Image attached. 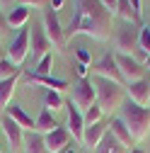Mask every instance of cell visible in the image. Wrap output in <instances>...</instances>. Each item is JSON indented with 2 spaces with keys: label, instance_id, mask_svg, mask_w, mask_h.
Masks as SVG:
<instances>
[{
  "label": "cell",
  "instance_id": "6da1fadb",
  "mask_svg": "<svg viewBox=\"0 0 150 153\" xmlns=\"http://www.w3.org/2000/svg\"><path fill=\"white\" fill-rule=\"evenodd\" d=\"M111 17L99 0H75L73 20L65 29V42L73 36H90V39L104 42L111 34Z\"/></svg>",
  "mask_w": 150,
  "mask_h": 153
},
{
  "label": "cell",
  "instance_id": "7a4b0ae2",
  "mask_svg": "<svg viewBox=\"0 0 150 153\" xmlns=\"http://www.w3.org/2000/svg\"><path fill=\"white\" fill-rule=\"evenodd\" d=\"M119 119L128 126L133 141H143L148 134H150V109L148 107H138V105H133V102L128 100L121 107Z\"/></svg>",
  "mask_w": 150,
  "mask_h": 153
},
{
  "label": "cell",
  "instance_id": "3957f363",
  "mask_svg": "<svg viewBox=\"0 0 150 153\" xmlns=\"http://www.w3.org/2000/svg\"><path fill=\"white\" fill-rule=\"evenodd\" d=\"M95 90H97V107H99L104 114H114V112H119V109L124 107V100H126L124 85L97 78Z\"/></svg>",
  "mask_w": 150,
  "mask_h": 153
},
{
  "label": "cell",
  "instance_id": "277c9868",
  "mask_svg": "<svg viewBox=\"0 0 150 153\" xmlns=\"http://www.w3.org/2000/svg\"><path fill=\"white\" fill-rule=\"evenodd\" d=\"M114 53H124V56H133L140 53V27L136 25H124L119 32H116V39H114Z\"/></svg>",
  "mask_w": 150,
  "mask_h": 153
},
{
  "label": "cell",
  "instance_id": "5b68a950",
  "mask_svg": "<svg viewBox=\"0 0 150 153\" xmlns=\"http://www.w3.org/2000/svg\"><path fill=\"white\" fill-rule=\"evenodd\" d=\"M70 102L78 107L82 114H85L90 107H95V105H97V90H95V83H92L90 78L73 83V85H70Z\"/></svg>",
  "mask_w": 150,
  "mask_h": 153
},
{
  "label": "cell",
  "instance_id": "8992f818",
  "mask_svg": "<svg viewBox=\"0 0 150 153\" xmlns=\"http://www.w3.org/2000/svg\"><path fill=\"white\" fill-rule=\"evenodd\" d=\"M90 75H95V78H102V80H111V83H119L126 88L124 78H121V71L116 66V59L114 53H104L99 61H92L90 66Z\"/></svg>",
  "mask_w": 150,
  "mask_h": 153
},
{
  "label": "cell",
  "instance_id": "52a82bcc",
  "mask_svg": "<svg viewBox=\"0 0 150 153\" xmlns=\"http://www.w3.org/2000/svg\"><path fill=\"white\" fill-rule=\"evenodd\" d=\"M41 27H44V32H46V36H49V42L53 44V49H56V51H63V46H65V29H63V25H61V20H58V12H53L51 7H46V10H44V22H41Z\"/></svg>",
  "mask_w": 150,
  "mask_h": 153
},
{
  "label": "cell",
  "instance_id": "ba28073f",
  "mask_svg": "<svg viewBox=\"0 0 150 153\" xmlns=\"http://www.w3.org/2000/svg\"><path fill=\"white\" fill-rule=\"evenodd\" d=\"M114 59H116V66H119V71H121V78H124V83H126V85L138 83V80H145L148 71H145V66H143L140 61H136V59H133V56L114 53Z\"/></svg>",
  "mask_w": 150,
  "mask_h": 153
},
{
  "label": "cell",
  "instance_id": "9c48e42d",
  "mask_svg": "<svg viewBox=\"0 0 150 153\" xmlns=\"http://www.w3.org/2000/svg\"><path fill=\"white\" fill-rule=\"evenodd\" d=\"M51 51H53V44L49 42L44 27H41V25L29 27V56L34 59V63H39L44 56H49Z\"/></svg>",
  "mask_w": 150,
  "mask_h": 153
},
{
  "label": "cell",
  "instance_id": "30bf717a",
  "mask_svg": "<svg viewBox=\"0 0 150 153\" xmlns=\"http://www.w3.org/2000/svg\"><path fill=\"white\" fill-rule=\"evenodd\" d=\"M29 56V29L24 27L20 34L12 39L10 49H7V61H12L15 66H22Z\"/></svg>",
  "mask_w": 150,
  "mask_h": 153
},
{
  "label": "cell",
  "instance_id": "8fae6325",
  "mask_svg": "<svg viewBox=\"0 0 150 153\" xmlns=\"http://www.w3.org/2000/svg\"><path fill=\"white\" fill-rule=\"evenodd\" d=\"M24 80L34 88H46V90H56V92H63L70 90V83L63 78H53V75H34V73H24Z\"/></svg>",
  "mask_w": 150,
  "mask_h": 153
},
{
  "label": "cell",
  "instance_id": "7c38bea8",
  "mask_svg": "<svg viewBox=\"0 0 150 153\" xmlns=\"http://www.w3.org/2000/svg\"><path fill=\"white\" fill-rule=\"evenodd\" d=\"M65 109H68V124H65V129L70 131L73 141L82 143V134H85V117H82V112L75 107L73 102H68Z\"/></svg>",
  "mask_w": 150,
  "mask_h": 153
},
{
  "label": "cell",
  "instance_id": "4fadbf2b",
  "mask_svg": "<svg viewBox=\"0 0 150 153\" xmlns=\"http://www.w3.org/2000/svg\"><path fill=\"white\" fill-rule=\"evenodd\" d=\"M70 141H73V136H70V131L65 126H58V129H53L51 134L44 136V143H46L49 153H61Z\"/></svg>",
  "mask_w": 150,
  "mask_h": 153
},
{
  "label": "cell",
  "instance_id": "5bb4252c",
  "mask_svg": "<svg viewBox=\"0 0 150 153\" xmlns=\"http://www.w3.org/2000/svg\"><path fill=\"white\" fill-rule=\"evenodd\" d=\"M126 90H128V100L133 105H138V107H148L150 105V80L148 78L126 85Z\"/></svg>",
  "mask_w": 150,
  "mask_h": 153
},
{
  "label": "cell",
  "instance_id": "9a60e30c",
  "mask_svg": "<svg viewBox=\"0 0 150 153\" xmlns=\"http://www.w3.org/2000/svg\"><path fill=\"white\" fill-rule=\"evenodd\" d=\"M107 134H109V124H104V122L85 126V134H82V146H85V148H97Z\"/></svg>",
  "mask_w": 150,
  "mask_h": 153
},
{
  "label": "cell",
  "instance_id": "2e32d148",
  "mask_svg": "<svg viewBox=\"0 0 150 153\" xmlns=\"http://www.w3.org/2000/svg\"><path fill=\"white\" fill-rule=\"evenodd\" d=\"M109 134H111V136H114L126 151L131 148V146H136V141H133V136H131V131H128V126L119 119V117H111V122H109ZM131 151H133V148H131Z\"/></svg>",
  "mask_w": 150,
  "mask_h": 153
},
{
  "label": "cell",
  "instance_id": "e0dca14e",
  "mask_svg": "<svg viewBox=\"0 0 150 153\" xmlns=\"http://www.w3.org/2000/svg\"><path fill=\"white\" fill-rule=\"evenodd\" d=\"M5 117H10L17 126H22L24 131H34V126H36V122H34V119H32L17 102H10V105L5 107Z\"/></svg>",
  "mask_w": 150,
  "mask_h": 153
},
{
  "label": "cell",
  "instance_id": "ac0fdd59",
  "mask_svg": "<svg viewBox=\"0 0 150 153\" xmlns=\"http://www.w3.org/2000/svg\"><path fill=\"white\" fill-rule=\"evenodd\" d=\"M3 131H5L7 143H10L15 151L24 146V129H22V126H17L10 117H3Z\"/></svg>",
  "mask_w": 150,
  "mask_h": 153
},
{
  "label": "cell",
  "instance_id": "d6986e66",
  "mask_svg": "<svg viewBox=\"0 0 150 153\" xmlns=\"http://www.w3.org/2000/svg\"><path fill=\"white\" fill-rule=\"evenodd\" d=\"M61 124L56 122V114L49 112L46 107L39 112V119H36V126H34V134H39V136H46V134H51L53 129H58Z\"/></svg>",
  "mask_w": 150,
  "mask_h": 153
},
{
  "label": "cell",
  "instance_id": "ffe728a7",
  "mask_svg": "<svg viewBox=\"0 0 150 153\" xmlns=\"http://www.w3.org/2000/svg\"><path fill=\"white\" fill-rule=\"evenodd\" d=\"M5 20H7L10 29H24L27 22H29V10L22 7V5H17V7H12L10 12H5Z\"/></svg>",
  "mask_w": 150,
  "mask_h": 153
},
{
  "label": "cell",
  "instance_id": "44dd1931",
  "mask_svg": "<svg viewBox=\"0 0 150 153\" xmlns=\"http://www.w3.org/2000/svg\"><path fill=\"white\" fill-rule=\"evenodd\" d=\"M17 80L20 78H10V80H0V109H5L12 97H15V88H17Z\"/></svg>",
  "mask_w": 150,
  "mask_h": 153
},
{
  "label": "cell",
  "instance_id": "7402d4cb",
  "mask_svg": "<svg viewBox=\"0 0 150 153\" xmlns=\"http://www.w3.org/2000/svg\"><path fill=\"white\" fill-rule=\"evenodd\" d=\"M44 107L49 109V112H61V109H65V100H63V92H56V90H46V95H44Z\"/></svg>",
  "mask_w": 150,
  "mask_h": 153
},
{
  "label": "cell",
  "instance_id": "603a6c76",
  "mask_svg": "<svg viewBox=\"0 0 150 153\" xmlns=\"http://www.w3.org/2000/svg\"><path fill=\"white\" fill-rule=\"evenodd\" d=\"M24 153H49L46 143H44V136H39V134H29V136H24Z\"/></svg>",
  "mask_w": 150,
  "mask_h": 153
},
{
  "label": "cell",
  "instance_id": "cb8c5ba5",
  "mask_svg": "<svg viewBox=\"0 0 150 153\" xmlns=\"http://www.w3.org/2000/svg\"><path fill=\"white\" fill-rule=\"evenodd\" d=\"M95 153H126V148L111 136V134H107V136L102 139V143L95 148Z\"/></svg>",
  "mask_w": 150,
  "mask_h": 153
},
{
  "label": "cell",
  "instance_id": "d4e9b609",
  "mask_svg": "<svg viewBox=\"0 0 150 153\" xmlns=\"http://www.w3.org/2000/svg\"><path fill=\"white\" fill-rule=\"evenodd\" d=\"M22 75V68L15 66L12 61H0V80H10V78H20Z\"/></svg>",
  "mask_w": 150,
  "mask_h": 153
},
{
  "label": "cell",
  "instance_id": "484cf974",
  "mask_svg": "<svg viewBox=\"0 0 150 153\" xmlns=\"http://www.w3.org/2000/svg\"><path fill=\"white\" fill-rule=\"evenodd\" d=\"M82 117H85V126H90V124H99V122H102V117H104V112L95 105V107H90V109L82 114Z\"/></svg>",
  "mask_w": 150,
  "mask_h": 153
},
{
  "label": "cell",
  "instance_id": "4316f807",
  "mask_svg": "<svg viewBox=\"0 0 150 153\" xmlns=\"http://www.w3.org/2000/svg\"><path fill=\"white\" fill-rule=\"evenodd\" d=\"M17 5H22L27 10H46L51 5V0H17Z\"/></svg>",
  "mask_w": 150,
  "mask_h": 153
},
{
  "label": "cell",
  "instance_id": "83f0119b",
  "mask_svg": "<svg viewBox=\"0 0 150 153\" xmlns=\"http://www.w3.org/2000/svg\"><path fill=\"white\" fill-rule=\"evenodd\" d=\"M34 75H51V53L49 56H44V59L34 66V71H32Z\"/></svg>",
  "mask_w": 150,
  "mask_h": 153
},
{
  "label": "cell",
  "instance_id": "f1b7e54d",
  "mask_svg": "<svg viewBox=\"0 0 150 153\" xmlns=\"http://www.w3.org/2000/svg\"><path fill=\"white\" fill-rule=\"evenodd\" d=\"M140 51L145 56H150V29H148V25L140 27Z\"/></svg>",
  "mask_w": 150,
  "mask_h": 153
},
{
  "label": "cell",
  "instance_id": "f546056e",
  "mask_svg": "<svg viewBox=\"0 0 150 153\" xmlns=\"http://www.w3.org/2000/svg\"><path fill=\"white\" fill-rule=\"evenodd\" d=\"M75 56H78V63H85V66H92V56H90V51L87 49H78L75 51Z\"/></svg>",
  "mask_w": 150,
  "mask_h": 153
},
{
  "label": "cell",
  "instance_id": "4dcf8cb0",
  "mask_svg": "<svg viewBox=\"0 0 150 153\" xmlns=\"http://www.w3.org/2000/svg\"><path fill=\"white\" fill-rule=\"evenodd\" d=\"M99 3L104 5V10L111 15V17H114L116 15V5H119V0H99Z\"/></svg>",
  "mask_w": 150,
  "mask_h": 153
},
{
  "label": "cell",
  "instance_id": "1f68e13d",
  "mask_svg": "<svg viewBox=\"0 0 150 153\" xmlns=\"http://www.w3.org/2000/svg\"><path fill=\"white\" fill-rule=\"evenodd\" d=\"M75 73H78L80 80H85L87 75H90V66H85V63H75Z\"/></svg>",
  "mask_w": 150,
  "mask_h": 153
},
{
  "label": "cell",
  "instance_id": "d6a6232c",
  "mask_svg": "<svg viewBox=\"0 0 150 153\" xmlns=\"http://www.w3.org/2000/svg\"><path fill=\"white\" fill-rule=\"evenodd\" d=\"M7 32H10V25H7V20H5V12L0 10V36L7 34Z\"/></svg>",
  "mask_w": 150,
  "mask_h": 153
},
{
  "label": "cell",
  "instance_id": "836d02e7",
  "mask_svg": "<svg viewBox=\"0 0 150 153\" xmlns=\"http://www.w3.org/2000/svg\"><path fill=\"white\" fill-rule=\"evenodd\" d=\"M80 146H82V143H78V141H70V143H68V146H65L61 153H80Z\"/></svg>",
  "mask_w": 150,
  "mask_h": 153
},
{
  "label": "cell",
  "instance_id": "e575fe53",
  "mask_svg": "<svg viewBox=\"0 0 150 153\" xmlns=\"http://www.w3.org/2000/svg\"><path fill=\"white\" fill-rule=\"evenodd\" d=\"M128 5L133 7V12H136L138 17H143V3H140V0H128Z\"/></svg>",
  "mask_w": 150,
  "mask_h": 153
},
{
  "label": "cell",
  "instance_id": "d590c367",
  "mask_svg": "<svg viewBox=\"0 0 150 153\" xmlns=\"http://www.w3.org/2000/svg\"><path fill=\"white\" fill-rule=\"evenodd\" d=\"M12 7H17V0H0V10H12Z\"/></svg>",
  "mask_w": 150,
  "mask_h": 153
},
{
  "label": "cell",
  "instance_id": "8d00e7d4",
  "mask_svg": "<svg viewBox=\"0 0 150 153\" xmlns=\"http://www.w3.org/2000/svg\"><path fill=\"white\" fill-rule=\"evenodd\" d=\"M49 7H51L53 12H58V10L63 7V0H51V5H49Z\"/></svg>",
  "mask_w": 150,
  "mask_h": 153
},
{
  "label": "cell",
  "instance_id": "74e56055",
  "mask_svg": "<svg viewBox=\"0 0 150 153\" xmlns=\"http://www.w3.org/2000/svg\"><path fill=\"white\" fill-rule=\"evenodd\" d=\"M7 59V49L3 46V42H0V61H5Z\"/></svg>",
  "mask_w": 150,
  "mask_h": 153
},
{
  "label": "cell",
  "instance_id": "f35d334b",
  "mask_svg": "<svg viewBox=\"0 0 150 153\" xmlns=\"http://www.w3.org/2000/svg\"><path fill=\"white\" fill-rule=\"evenodd\" d=\"M143 66H145V71H150V56H148V59L143 61Z\"/></svg>",
  "mask_w": 150,
  "mask_h": 153
},
{
  "label": "cell",
  "instance_id": "ab89813d",
  "mask_svg": "<svg viewBox=\"0 0 150 153\" xmlns=\"http://www.w3.org/2000/svg\"><path fill=\"white\" fill-rule=\"evenodd\" d=\"M131 153H143V151H140V148H133V151H131Z\"/></svg>",
  "mask_w": 150,
  "mask_h": 153
},
{
  "label": "cell",
  "instance_id": "60d3db41",
  "mask_svg": "<svg viewBox=\"0 0 150 153\" xmlns=\"http://www.w3.org/2000/svg\"><path fill=\"white\" fill-rule=\"evenodd\" d=\"M145 25H148V29H150V22H145Z\"/></svg>",
  "mask_w": 150,
  "mask_h": 153
},
{
  "label": "cell",
  "instance_id": "b9f144b4",
  "mask_svg": "<svg viewBox=\"0 0 150 153\" xmlns=\"http://www.w3.org/2000/svg\"><path fill=\"white\" fill-rule=\"evenodd\" d=\"M0 153H3V148H0Z\"/></svg>",
  "mask_w": 150,
  "mask_h": 153
}]
</instances>
